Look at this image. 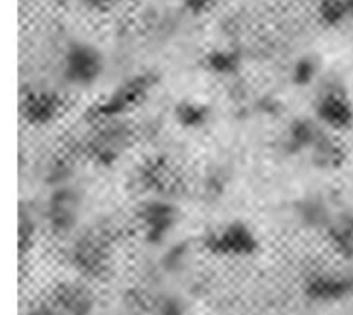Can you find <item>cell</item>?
I'll list each match as a JSON object with an SVG mask.
<instances>
[{"instance_id":"1","label":"cell","mask_w":353,"mask_h":315,"mask_svg":"<svg viewBox=\"0 0 353 315\" xmlns=\"http://www.w3.org/2000/svg\"><path fill=\"white\" fill-rule=\"evenodd\" d=\"M205 250L217 257L243 258L259 250V240L254 231L243 223H230L212 231L203 240Z\"/></svg>"},{"instance_id":"2","label":"cell","mask_w":353,"mask_h":315,"mask_svg":"<svg viewBox=\"0 0 353 315\" xmlns=\"http://www.w3.org/2000/svg\"><path fill=\"white\" fill-rule=\"evenodd\" d=\"M103 71L102 54L86 41H74L62 59V74L65 81L76 86H88L100 78Z\"/></svg>"},{"instance_id":"3","label":"cell","mask_w":353,"mask_h":315,"mask_svg":"<svg viewBox=\"0 0 353 315\" xmlns=\"http://www.w3.org/2000/svg\"><path fill=\"white\" fill-rule=\"evenodd\" d=\"M71 264L88 279H100L110 269V247L102 234H85L71 248Z\"/></svg>"},{"instance_id":"4","label":"cell","mask_w":353,"mask_h":315,"mask_svg":"<svg viewBox=\"0 0 353 315\" xmlns=\"http://www.w3.org/2000/svg\"><path fill=\"white\" fill-rule=\"evenodd\" d=\"M152 83H154V78H150V74H138L128 79L119 88H116L112 95L107 96L93 109L95 119L99 117V119L116 121L121 114H126L147 96Z\"/></svg>"},{"instance_id":"5","label":"cell","mask_w":353,"mask_h":315,"mask_svg":"<svg viewBox=\"0 0 353 315\" xmlns=\"http://www.w3.org/2000/svg\"><path fill=\"white\" fill-rule=\"evenodd\" d=\"M62 96L50 90H31L21 102V116L31 126H47L62 112Z\"/></svg>"},{"instance_id":"6","label":"cell","mask_w":353,"mask_h":315,"mask_svg":"<svg viewBox=\"0 0 353 315\" xmlns=\"http://www.w3.org/2000/svg\"><path fill=\"white\" fill-rule=\"evenodd\" d=\"M303 293L314 303H336L353 293L350 276L334 272H316L303 285Z\"/></svg>"},{"instance_id":"7","label":"cell","mask_w":353,"mask_h":315,"mask_svg":"<svg viewBox=\"0 0 353 315\" xmlns=\"http://www.w3.org/2000/svg\"><path fill=\"white\" fill-rule=\"evenodd\" d=\"M141 230L150 243H161L174 227L178 212L165 200H150L138 212Z\"/></svg>"},{"instance_id":"8","label":"cell","mask_w":353,"mask_h":315,"mask_svg":"<svg viewBox=\"0 0 353 315\" xmlns=\"http://www.w3.org/2000/svg\"><path fill=\"white\" fill-rule=\"evenodd\" d=\"M316 116L330 130H348L353 124V105L345 93L330 90L317 100Z\"/></svg>"},{"instance_id":"9","label":"cell","mask_w":353,"mask_h":315,"mask_svg":"<svg viewBox=\"0 0 353 315\" xmlns=\"http://www.w3.org/2000/svg\"><path fill=\"white\" fill-rule=\"evenodd\" d=\"M52 309L61 315H90L95 309V298L85 285L62 283L52 295Z\"/></svg>"},{"instance_id":"10","label":"cell","mask_w":353,"mask_h":315,"mask_svg":"<svg viewBox=\"0 0 353 315\" xmlns=\"http://www.w3.org/2000/svg\"><path fill=\"white\" fill-rule=\"evenodd\" d=\"M78 195L72 190H55L47 207V219L52 230L59 234L69 233L78 221Z\"/></svg>"},{"instance_id":"11","label":"cell","mask_w":353,"mask_h":315,"mask_svg":"<svg viewBox=\"0 0 353 315\" xmlns=\"http://www.w3.org/2000/svg\"><path fill=\"white\" fill-rule=\"evenodd\" d=\"M128 143V130L124 124H117L116 121L107 124L90 143V155L95 161L110 164L119 157Z\"/></svg>"},{"instance_id":"12","label":"cell","mask_w":353,"mask_h":315,"mask_svg":"<svg viewBox=\"0 0 353 315\" xmlns=\"http://www.w3.org/2000/svg\"><path fill=\"white\" fill-rule=\"evenodd\" d=\"M314 164L323 169H336L345 161V150L340 141L321 131L314 145L310 147Z\"/></svg>"},{"instance_id":"13","label":"cell","mask_w":353,"mask_h":315,"mask_svg":"<svg viewBox=\"0 0 353 315\" xmlns=\"http://www.w3.org/2000/svg\"><path fill=\"white\" fill-rule=\"evenodd\" d=\"M326 231L331 245L341 257H353V216L345 214L331 219Z\"/></svg>"},{"instance_id":"14","label":"cell","mask_w":353,"mask_h":315,"mask_svg":"<svg viewBox=\"0 0 353 315\" xmlns=\"http://www.w3.org/2000/svg\"><path fill=\"white\" fill-rule=\"evenodd\" d=\"M317 16L326 26H341L353 17V0H321Z\"/></svg>"},{"instance_id":"15","label":"cell","mask_w":353,"mask_h":315,"mask_svg":"<svg viewBox=\"0 0 353 315\" xmlns=\"http://www.w3.org/2000/svg\"><path fill=\"white\" fill-rule=\"evenodd\" d=\"M321 130L310 121H295L288 130V145L292 150H310Z\"/></svg>"},{"instance_id":"16","label":"cell","mask_w":353,"mask_h":315,"mask_svg":"<svg viewBox=\"0 0 353 315\" xmlns=\"http://www.w3.org/2000/svg\"><path fill=\"white\" fill-rule=\"evenodd\" d=\"M143 183L150 190H157V192H165L171 188L172 174L169 172L168 164L161 161L150 162L143 171Z\"/></svg>"},{"instance_id":"17","label":"cell","mask_w":353,"mask_h":315,"mask_svg":"<svg viewBox=\"0 0 353 315\" xmlns=\"http://www.w3.org/2000/svg\"><path fill=\"white\" fill-rule=\"evenodd\" d=\"M207 107L196 102H181L176 107V117L186 128H196L207 121Z\"/></svg>"},{"instance_id":"18","label":"cell","mask_w":353,"mask_h":315,"mask_svg":"<svg viewBox=\"0 0 353 315\" xmlns=\"http://www.w3.org/2000/svg\"><path fill=\"white\" fill-rule=\"evenodd\" d=\"M207 64L217 74H230L240 65V57L231 50H216L207 57Z\"/></svg>"},{"instance_id":"19","label":"cell","mask_w":353,"mask_h":315,"mask_svg":"<svg viewBox=\"0 0 353 315\" xmlns=\"http://www.w3.org/2000/svg\"><path fill=\"white\" fill-rule=\"evenodd\" d=\"M300 217L305 224L309 226H326L330 224V217H327L326 210H324V205L319 202H305L300 207Z\"/></svg>"},{"instance_id":"20","label":"cell","mask_w":353,"mask_h":315,"mask_svg":"<svg viewBox=\"0 0 353 315\" xmlns=\"http://www.w3.org/2000/svg\"><path fill=\"white\" fill-rule=\"evenodd\" d=\"M34 233H37V224L33 223L31 216L23 214L19 219V254L24 255L30 252L31 245L34 241Z\"/></svg>"},{"instance_id":"21","label":"cell","mask_w":353,"mask_h":315,"mask_svg":"<svg viewBox=\"0 0 353 315\" xmlns=\"http://www.w3.org/2000/svg\"><path fill=\"white\" fill-rule=\"evenodd\" d=\"M314 76H316V64H314L312 59H300L293 69V79H295L296 85H309Z\"/></svg>"},{"instance_id":"22","label":"cell","mask_w":353,"mask_h":315,"mask_svg":"<svg viewBox=\"0 0 353 315\" xmlns=\"http://www.w3.org/2000/svg\"><path fill=\"white\" fill-rule=\"evenodd\" d=\"M155 315H185V307L178 298H162L155 307Z\"/></svg>"},{"instance_id":"23","label":"cell","mask_w":353,"mask_h":315,"mask_svg":"<svg viewBox=\"0 0 353 315\" xmlns=\"http://www.w3.org/2000/svg\"><path fill=\"white\" fill-rule=\"evenodd\" d=\"M217 3V0H183V6L188 12L195 14V16H202L207 14L209 10L214 9V6Z\"/></svg>"},{"instance_id":"24","label":"cell","mask_w":353,"mask_h":315,"mask_svg":"<svg viewBox=\"0 0 353 315\" xmlns=\"http://www.w3.org/2000/svg\"><path fill=\"white\" fill-rule=\"evenodd\" d=\"M85 7L92 10H99V12H105V10L112 9L117 3V0H79Z\"/></svg>"},{"instance_id":"25","label":"cell","mask_w":353,"mask_h":315,"mask_svg":"<svg viewBox=\"0 0 353 315\" xmlns=\"http://www.w3.org/2000/svg\"><path fill=\"white\" fill-rule=\"evenodd\" d=\"M24 315H55V310L52 307H34Z\"/></svg>"}]
</instances>
